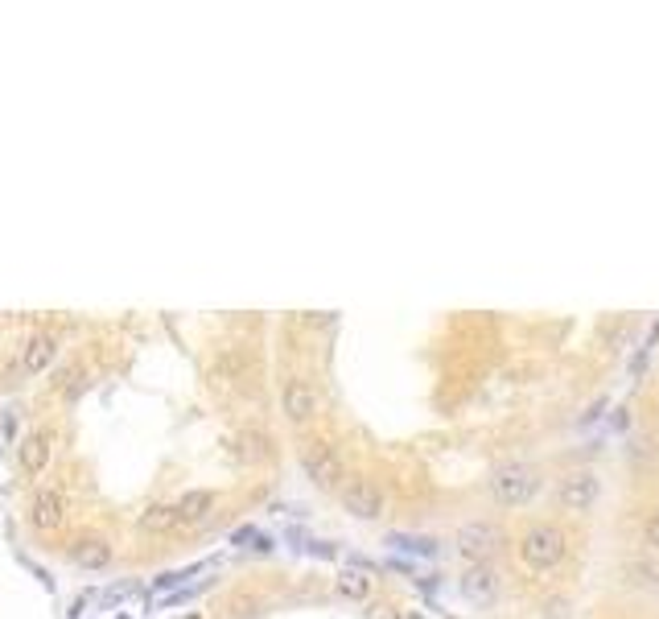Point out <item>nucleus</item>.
<instances>
[{"label": "nucleus", "instance_id": "nucleus-10", "mask_svg": "<svg viewBox=\"0 0 659 619\" xmlns=\"http://www.w3.org/2000/svg\"><path fill=\"white\" fill-rule=\"evenodd\" d=\"M58 359V335L54 330H38V335L25 338V351H21V367L29 376H42L50 364Z\"/></svg>", "mask_w": 659, "mask_h": 619}, {"label": "nucleus", "instance_id": "nucleus-8", "mask_svg": "<svg viewBox=\"0 0 659 619\" xmlns=\"http://www.w3.org/2000/svg\"><path fill=\"white\" fill-rule=\"evenodd\" d=\"M598 496H602V483H598L594 471H569L557 488V504L565 512H589L598 504Z\"/></svg>", "mask_w": 659, "mask_h": 619}, {"label": "nucleus", "instance_id": "nucleus-5", "mask_svg": "<svg viewBox=\"0 0 659 619\" xmlns=\"http://www.w3.org/2000/svg\"><path fill=\"white\" fill-rule=\"evenodd\" d=\"M54 446H58L54 425H33V430H25V438L17 442L21 471H25V475H46V467L54 462Z\"/></svg>", "mask_w": 659, "mask_h": 619}, {"label": "nucleus", "instance_id": "nucleus-6", "mask_svg": "<svg viewBox=\"0 0 659 619\" xmlns=\"http://www.w3.org/2000/svg\"><path fill=\"white\" fill-rule=\"evenodd\" d=\"M457 554L466 557V562L474 566H486L494 554H499V545H503V533L494 525H486V520H470V525L457 529Z\"/></svg>", "mask_w": 659, "mask_h": 619}, {"label": "nucleus", "instance_id": "nucleus-15", "mask_svg": "<svg viewBox=\"0 0 659 619\" xmlns=\"http://www.w3.org/2000/svg\"><path fill=\"white\" fill-rule=\"evenodd\" d=\"M235 442H240V459L243 462H256V459H264V454L272 451V442L264 438L260 430H240V438Z\"/></svg>", "mask_w": 659, "mask_h": 619}, {"label": "nucleus", "instance_id": "nucleus-12", "mask_svg": "<svg viewBox=\"0 0 659 619\" xmlns=\"http://www.w3.org/2000/svg\"><path fill=\"white\" fill-rule=\"evenodd\" d=\"M66 557H71V566H79V570H108V566H112V545L103 541V537H79V541L66 549Z\"/></svg>", "mask_w": 659, "mask_h": 619}, {"label": "nucleus", "instance_id": "nucleus-4", "mask_svg": "<svg viewBox=\"0 0 659 619\" xmlns=\"http://www.w3.org/2000/svg\"><path fill=\"white\" fill-rule=\"evenodd\" d=\"M338 500H343V508L354 516V520H380L383 508H388V496H383V488L375 483V479L367 475H351L338 488Z\"/></svg>", "mask_w": 659, "mask_h": 619}, {"label": "nucleus", "instance_id": "nucleus-13", "mask_svg": "<svg viewBox=\"0 0 659 619\" xmlns=\"http://www.w3.org/2000/svg\"><path fill=\"white\" fill-rule=\"evenodd\" d=\"M174 508H177V525H202V520H211V512H214V491H206V488L182 491V496L174 500Z\"/></svg>", "mask_w": 659, "mask_h": 619}, {"label": "nucleus", "instance_id": "nucleus-20", "mask_svg": "<svg viewBox=\"0 0 659 619\" xmlns=\"http://www.w3.org/2000/svg\"><path fill=\"white\" fill-rule=\"evenodd\" d=\"M375 619H404L400 611H391V607H383V611H375Z\"/></svg>", "mask_w": 659, "mask_h": 619}, {"label": "nucleus", "instance_id": "nucleus-3", "mask_svg": "<svg viewBox=\"0 0 659 619\" xmlns=\"http://www.w3.org/2000/svg\"><path fill=\"white\" fill-rule=\"evenodd\" d=\"M301 471L309 475V483H317V488H325V491H338L346 483L343 454H338V446H330L325 438H309L306 446H301Z\"/></svg>", "mask_w": 659, "mask_h": 619}, {"label": "nucleus", "instance_id": "nucleus-18", "mask_svg": "<svg viewBox=\"0 0 659 619\" xmlns=\"http://www.w3.org/2000/svg\"><path fill=\"white\" fill-rule=\"evenodd\" d=\"M235 545H243V541H251V549H272L268 545V537H260L256 529H235V537H231Z\"/></svg>", "mask_w": 659, "mask_h": 619}, {"label": "nucleus", "instance_id": "nucleus-17", "mask_svg": "<svg viewBox=\"0 0 659 619\" xmlns=\"http://www.w3.org/2000/svg\"><path fill=\"white\" fill-rule=\"evenodd\" d=\"M391 545H396V549H409V554H420V557H437V554H441V545H437L433 537H404V533H396V537H391Z\"/></svg>", "mask_w": 659, "mask_h": 619}, {"label": "nucleus", "instance_id": "nucleus-19", "mask_svg": "<svg viewBox=\"0 0 659 619\" xmlns=\"http://www.w3.org/2000/svg\"><path fill=\"white\" fill-rule=\"evenodd\" d=\"M647 545H655V549H659V512L647 516Z\"/></svg>", "mask_w": 659, "mask_h": 619}, {"label": "nucleus", "instance_id": "nucleus-21", "mask_svg": "<svg viewBox=\"0 0 659 619\" xmlns=\"http://www.w3.org/2000/svg\"><path fill=\"white\" fill-rule=\"evenodd\" d=\"M404 619H420V615H417V611H409V615H404Z\"/></svg>", "mask_w": 659, "mask_h": 619}, {"label": "nucleus", "instance_id": "nucleus-7", "mask_svg": "<svg viewBox=\"0 0 659 619\" xmlns=\"http://www.w3.org/2000/svg\"><path fill=\"white\" fill-rule=\"evenodd\" d=\"M317 388L309 385L306 376H285L280 380V409H285L288 422H314L317 417Z\"/></svg>", "mask_w": 659, "mask_h": 619}, {"label": "nucleus", "instance_id": "nucleus-11", "mask_svg": "<svg viewBox=\"0 0 659 619\" xmlns=\"http://www.w3.org/2000/svg\"><path fill=\"white\" fill-rule=\"evenodd\" d=\"M462 595L470 607H491L494 595H499V578H494L491 566H470L462 574Z\"/></svg>", "mask_w": 659, "mask_h": 619}, {"label": "nucleus", "instance_id": "nucleus-2", "mask_svg": "<svg viewBox=\"0 0 659 619\" xmlns=\"http://www.w3.org/2000/svg\"><path fill=\"white\" fill-rule=\"evenodd\" d=\"M540 491V475L528 462H499L491 471V496L503 508H523Z\"/></svg>", "mask_w": 659, "mask_h": 619}, {"label": "nucleus", "instance_id": "nucleus-1", "mask_svg": "<svg viewBox=\"0 0 659 619\" xmlns=\"http://www.w3.org/2000/svg\"><path fill=\"white\" fill-rule=\"evenodd\" d=\"M520 562L532 574H548L565 562V533L557 525H532L520 537Z\"/></svg>", "mask_w": 659, "mask_h": 619}, {"label": "nucleus", "instance_id": "nucleus-14", "mask_svg": "<svg viewBox=\"0 0 659 619\" xmlns=\"http://www.w3.org/2000/svg\"><path fill=\"white\" fill-rule=\"evenodd\" d=\"M140 533L145 537H165L177 529V508L174 504H149L145 512H140Z\"/></svg>", "mask_w": 659, "mask_h": 619}, {"label": "nucleus", "instance_id": "nucleus-9", "mask_svg": "<svg viewBox=\"0 0 659 619\" xmlns=\"http://www.w3.org/2000/svg\"><path fill=\"white\" fill-rule=\"evenodd\" d=\"M29 520H33V529H42V533L62 529V520H66V491L62 488H42L38 496H33V512H29Z\"/></svg>", "mask_w": 659, "mask_h": 619}, {"label": "nucleus", "instance_id": "nucleus-16", "mask_svg": "<svg viewBox=\"0 0 659 619\" xmlns=\"http://www.w3.org/2000/svg\"><path fill=\"white\" fill-rule=\"evenodd\" d=\"M367 591H372L367 574H359V570H343V574H338V595H346V599H367Z\"/></svg>", "mask_w": 659, "mask_h": 619}]
</instances>
